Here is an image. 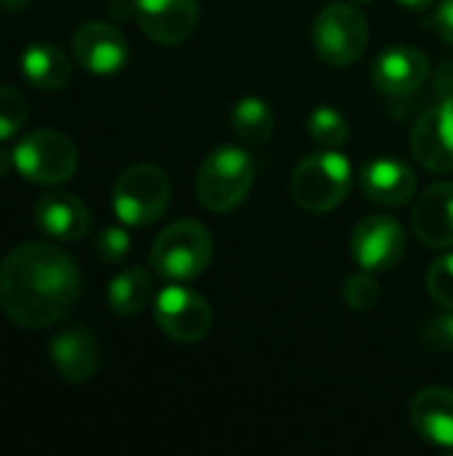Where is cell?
<instances>
[{
    "instance_id": "cell-1",
    "label": "cell",
    "mask_w": 453,
    "mask_h": 456,
    "mask_svg": "<svg viewBox=\"0 0 453 456\" xmlns=\"http://www.w3.org/2000/svg\"><path fill=\"white\" fill-rule=\"evenodd\" d=\"M80 291L77 262L53 243H21L0 265V305L21 329L53 326L77 305Z\"/></svg>"
},
{
    "instance_id": "cell-2",
    "label": "cell",
    "mask_w": 453,
    "mask_h": 456,
    "mask_svg": "<svg viewBox=\"0 0 453 456\" xmlns=\"http://www.w3.org/2000/svg\"><path fill=\"white\" fill-rule=\"evenodd\" d=\"M254 176L256 166L246 150L219 147L200 163L195 176V195L203 208L227 214L248 198Z\"/></svg>"
},
{
    "instance_id": "cell-3",
    "label": "cell",
    "mask_w": 453,
    "mask_h": 456,
    "mask_svg": "<svg viewBox=\"0 0 453 456\" xmlns=\"http://www.w3.org/2000/svg\"><path fill=\"white\" fill-rule=\"evenodd\" d=\"M211 256L214 240L208 230L192 219H179L155 238L150 265L160 278L171 283H187L208 270Z\"/></svg>"
},
{
    "instance_id": "cell-4",
    "label": "cell",
    "mask_w": 453,
    "mask_h": 456,
    "mask_svg": "<svg viewBox=\"0 0 453 456\" xmlns=\"http://www.w3.org/2000/svg\"><path fill=\"white\" fill-rule=\"evenodd\" d=\"M352 182V168L344 155L336 150H323L307 155L291 176V195L299 208L310 214H326L336 208Z\"/></svg>"
},
{
    "instance_id": "cell-5",
    "label": "cell",
    "mask_w": 453,
    "mask_h": 456,
    "mask_svg": "<svg viewBox=\"0 0 453 456\" xmlns=\"http://www.w3.org/2000/svg\"><path fill=\"white\" fill-rule=\"evenodd\" d=\"M13 168L32 184L56 187L77 171V147L61 131L37 128L13 144Z\"/></svg>"
},
{
    "instance_id": "cell-6",
    "label": "cell",
    "mask_w": 453,
    "mask_h": 456,
    "mask_svg": "<svg viewBox=\"0 0 453 456\" xmlns=\"http://www.w3.org/2000/svg\"><path fill=\"white\" fill-rule=\"evenodd\" d=\"M171 200V179L152 163L128 166L112 187L115 216L128 227H147L158 222Z\"/></svg>"
},
{
    "instance_id": "cell-7",
    "label": "cell",
    "mask_w": 453,
    "mask_h": 456,
    "mask_svg": "<svg viewBox=\"0 0 453 456\" xmlns=\"http://www.w3.org/2000/svg\"><path fill=\"white\" fill-rule=\"evenodd\" d=\"M312 43L323 61L334 67L355 64L368 48V19L355 5L331 3L315 16Z\"/></svg>"
},
{
    "instance_id": "cell-8",
    "label": "cell",
    "mask_w": 453,
    "mask_h": 456,
    "mask_svg": "<svg viewBox=\"0 0 453 456\" xmlns=\"http://www.w3.org/2000/svg\"><path fill=\"white\" fill-rule=\"evenodd\" d=\"M152 310L163 334L176 342H200L214 323V313L208 302L198 291L184 289L179 283L166 286L155 297Z\"/></svg>"
},
{
    "instance_id": "cell-9",
    "label": "cell",
    "mask_w": 453,
    "mask_h": 456,
    "mask_svg": "<svg viewBox=\"0 0 453 456\" xmlns=\"http://www.w3.org/2000/svg\"><path fill=\"white\" fill-rule=\"evenodd\" d=\"M352 256L368 273L392 270L406 254V232L398 219L374 214L366 216L352 232Z\"/></svg>"
},
{
    "instance_id": "cell-10",
    "label": "cell",
    "mask_w": 453,
    "mask_h": 456,
    "mask_svg": "<svg viewBox=\"0 0 453 456\" xmlns=\"http://www.w3.org/2000/svg\"><path fill=\"white\" fill-rule=\"evenodd\" d=\"M72 53L85 72L109 77L125 67L128 43L117 27L107 21H85L72 35Z\"/></svg>"
},
{
    "instance_id": "cell-11",
    "label": "cell",
    "mask_w": 453,
    "mask_h": 456,
    "mask_svg": "<svg viewBox=\"0 0 453 456\" xmlns=\"http://www.w3.org/2000/svg\"><path fill=\"white\" fill-rule=\"evenodd\" d=\"M414 158L435 174L453 171V102L443 99L441 104L427 107L411 134Z\"/></svg>"
},
{
    "instance_id": "cell-12",
    "label": "cell",
    "mask_w": 453,
    "mask_h": 456,
    "mask_svg": "<svg viewBox=\"0 0 453 456\" xmlns=\"http://www.w3.org/2000/svg\"><path fill=\"white\" fill-rule=\"evenodd\" d=\"M133 13L147 37L176 45L195 32L200 5L198 0H133Z\"/></svg>"
},
{
    "instance_id": "cell-13",
    "label": "cell",
    "mask_w": 453,
    "mask_h": 456,
    "mask_svg": "<svg viewBox=\"0 0 453 456\" xmlns=\"http://www.w3.org/2000/svg\"><path fill=\"white\" fill-rule=\"evenodd\" d=\"M430 75L427 56L414 45L387 48L371 67L374 86L387 96H409L417 94Z\"/></svg>"
},
{
    "instance_id": "cell-14",
    "label": "cell",
    "mask_w": 453,
    "mask_h": 456,
    "mask_svg": "<svg viewBox=\"0 0 453 456\" xmlns=\"http://www.w3.org/2000/svg\"><path fill=\"white\" fill-rule=\"evenodd\" d=\"M35 222L53 240L72 243V240H80L91 230V211L77 195L56 190V192H45L37 198Z\"/></svg>"
},
{
    "instance_id": "cell-15",
    "label": "cell",
    "mask_w": 453,
    "mask_h": 456,
    "mask_svg": "<svg viewBox=\"0 0 453 456\" xmlns=\"http://www.w3.org/2000/svg\"><path fill=\"white\" fill-rule=\"evenodd\" d=\"M51 363L67 382H88L99 369V342L83 326H69L59 331L48 345Z\"/></svg>"
},
{
    "instance_id": "cell-16",
    "label": "cell",
    "mask_w": 453,
    "mask_h": 456,
    "mask_svg": "<svg viewBox=\"0 0 453 456\" xmlns=\"http://www.w3.org/2000/svg\"><path fill=\"white\" fill-rule=\"evenodd\" d=\"M414 232L430 248L453 246V182H438L425 190L414 206Z\"/></svg>"
},
{
    "instance_id": "cell-17",
    "label": "cell",
    "mask_w": 453,
    "mask_h": 456,
    "mask_svg": "<svg viewBox=\"0 0 453 456\" xmlns=\"http://www.w3.org/2000/svg\"><path fill=\"white\" fill-rule=\"evenodd\" d=\"M360 190L371 203L403 206L417 192V174L398 158H376L360 174Z\"/></svg>"
},
{
    "instance_id": "cell-18",
    "label": "cell",
    "mask_w": 453,
    "mask_h": 456,
    "mask_svg": "<svg viewBox=\"0 0 453 456\" xmlns=\"http://www.w3.org/2000/svg\"><path fill=\"white\" fill-rule=\"evenodd\" d=\"M411 422L417 433L443 449H453V390L427 387L411 401Z\"/></svg>"
},
{
    "instance_id": "cell-19",
    "label": "cell",
    "mask_w": 453,
    "mask_h": 456,
    "mask_svg": "<svg viewBox=\"0 0 453 456\" xmlns=\"http://www.w3.org/2000/svg\"><path fill=\"white\" fill-rule=\"evenodd\" d=\"M21 75L40 91H59L72 77V61L59 45L32 43L21 53Z\"/></svg>"
},
{
    "instance_id": "cell-20",
    "label": "cell",
    "mask_w": 453,
    "mask_h": 456,
    "mask_svg": "<svg viewBox=\"0 0 453 456\" xmlns=\"http://www.w3.org/2000/svg\"><path fill=\"white\" fill-rule=\"evenodd\" d=\"M155 299L152 281L142 267H128L109 281L107 302L117 315H139Z\"/></svg>"
},
{
    "instance_id": "cell-21",
    "label": "cell",
    "mask_w": 453,
    "mask_h": 456,
    "mask_svg": "<svg viewBox=\"0 0 453 456\" xmlns=\"http://www.w3.org/2000/svg\"><path fill=\"white\" fill-rule=\"evenodd\" d=\"M275 128V115L270 104L259 96H243L232 107V131L248 147H262L270 142Z\"/></svg>"
},
{
    "instance_id": "cell-22",
    "label": "cell",
    "mask_w": 453,
    "mask_h": 456,
    "mask_svg": "<svg viewBox=\"0 0 453 456\" xmlns=\"http://www.w3.org/2000/svg\"><path fill=\"white\" fill-rule=\"evenodd\" d=\"M307 131L312 142L323 150H339L350 139V123L334 107H318L307 120Z\"/></svg>"
},
{
    "instance_id": "cell-23",
    "label": "cell",
    "mask_w": 453,
    "mask_h": 456,
    "mask_svg": "<svg viewBox=\"0 0 453 456\" xmlns=\"http://www.w3.org/2000/svg\"><path fill=\"white\" fill-rule=\"evenodd\" d=\"M27 118H29L27 99L11 86H0V142L19 136Z\"/></svg>"
},
{
    "instance_id": "cell-24",
    "label": "cell",
    "mask_w": 453,
    "mask_h": 456,
    "mask_svg": "<svg viewBox=\"0 0 453 456\" xmlns=\"http://www.w3.org/2000/svg\"><path fill=\"white\" fill-rule=\"evenodd\" d=\"M342 297H344V302H347L355 313H368V310L379 302V283L371 278L368 270L355 273V275H350V278L344 281Z\"/></svg>"
},
{
    "instance_id": "cell-25",
    "label": "cell",
    "mask_w": 453,
    "mask_h": 456,
    "mask_svg": "<svg viewBox=\"0 0 453 456\" xmlns=\"http://www.w3.org/2000/svg\"><path fill=\"white\" fill-rule=\"evenodd\" d=\"M427 291L441 307L453 310V254L438 259L427 270Z\"/></svg>"
},
{
    "instance_id": "cell-26",
    "label": "cell",
    "mask_w": 453,
    "mask_h": 456,
    "mask_svg": "<svg viewBox=\"0 0 453 456\" xmlns=\"http://www.w3.org/2000/svg\"><path fill=\"white\" fill-rule=\"evenodd\" d=\"M131 251V238L123 227H107L101 235H99V243H96V254L104 265H120Z\"/></svg>"
},
{
    "instance_id": "cell-27",
    "label": "cell",
    "mask_w": 453,
    "mask_h": 456,
    "mask_svg": "<svg viewBox=\"0 0 453 456\" xmlns=\"http://www.w3.org/2000/svg\"><path fill=\"white\" fill-rule=\"evenodd\" d=\"M430 342L438 350H453V310H449V315L433 321V326H430Z\"/></svg>"
},
{
    "instance_id": "cell-28",
    "label": "cell",
    "mask_w": 453,
    "mask_h": 456,
    "mask_svg": "<svg viewBox=\"0 0 453 456\" xmlns=\"http://www.w3.org/2000/svg\"><path fill=\"white\" fill-rule=\"evenodd\" d=\"M433 27L449 45H453V0H441L433 16Z\"/></svg>"
},
{
    "instance_id": "cell-29",
    "label": "cell",
    "mask_w": 453,
    "mask_h": 456,
    "mask_svg": "<svg viewBox=\"0 0 453 456\" xmlns=\"http://www.w3.org/2000/svg\"><path fill=\"white\" fill-rule=\"evenodd\" d=\"M438 80H449V88H443L441 94L453 102V64H446V67L441 69V77H438Z\"/></svg>"
},
{
    "instance_id": "cell-30",
    "label": "cell",
    "mask_w": 453,
    "mask_h": 456,
    "mask_svg": "<svg viewBox=\"0 0 453 456\" xmlns=\"http://www.w3.org/2000/svg\"><path fill=\"white\" fill-rule=\"evenodd\" d=\"M0 5H3L5 11L21 13V11H27V8L32 5V0H0Z\"/></svg>"
},
{
    "instance_id": "cell-31",
    "label": "cell",
    "mask_w": 453,
    "mask_h": 456,
    "mask_svg": "<svg viewBox=\"0 0 453 456\" xmlns=\"http://www.w3.org/2000/svg\"><path fill=\"white\" fill-rule=\"evenodd\" d=\"M11 168H13V150L8 152V150L0 147V176H5Z\"/></svg>"
},
{
    "instance_id": "cell-32",
    "label": "cell",
    "mask_w": 453,
    "mask_h": 456,
    "mask_svg": "<svg viewBox=\"0 0 453 456\" xmlns=\"http://www.w3.org/2000/svg\"><path fill=\"white\" fill-rule=\"evenodd\" d=\"M398 3L409 11H427L435 0H398Z\"/></svg>"
},
{
    "instance_id": "cell-33",
    "label": "cell",
    "mask_w": 453,
    "mask_h": 456,
    "mask_svg": "<svg viewBox=\"0 0 453 456\" xmlns=\"http://www.w3.org/2000/svg\"><path fill=\"white\" fill-rule=\"evenodd\" d=\"M355 3H371V0H355Z\"/></svg>"
}]
</instances>
